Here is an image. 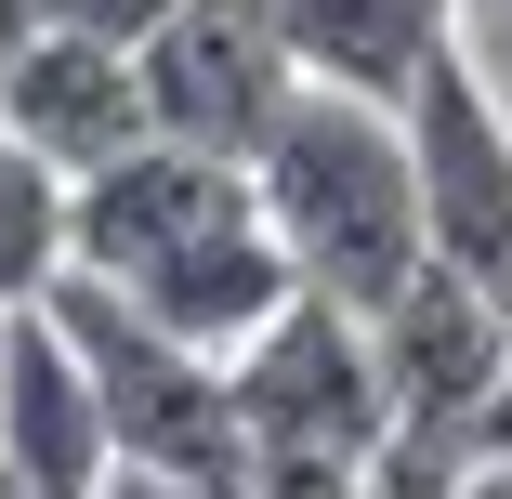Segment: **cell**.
<instances>
[{"label":"cell","instance_id":"1","mask_svg":"<svg viewBox=\"0 0 512 499\" xmlns=\"http://www.w3.org/2000/svg\"><path fill=\"white\" fill-rule=\"evenodd\" d=\"M66 276L145 303L158 329L211 342V355H237L302 289L289 250H276V224H263V197H250V158L171 145V132H145L132 158L66 184Z\"/></svg>","mask_w":512,"mask_h":499},{"label":"cell","instance_id":"2","mask_svg":"<svg viewBox=\"0 0 512 499\" xmlns=\"http://www.w3.org/2000/svg\"><path fill=\"white\" fill-rule=\"evenodd\" d=\"M250 197H263L289 276L329 289V303H355V316H381L394 289L434 263L421 250V145H407V106H381V92L302 79L289 119L250 158Z\"/></svg>","mask_w":512,"mask_h":499},{"label":"cell","instance_id":"3","mask_svg":"<svg viewBox=\"0 0 512 499\" xmlns=\"http://www.w3.org/2000/svg\"><path fill=\"white\" fill-rule=\"evenodd\" d=\"M53 316H66V342L92 355V394H106L119 460L250 499V421H237V381H224L211 342L158 329L145 303H119V289H92V276H53Z\"/></svg>","mask_w":512,"mask_h":499},{"label":"cell","instance_id":"4","mask_svg":"<svg viewBox=\"0 0 512 499\" xmlns=\"http://www.w3.org/2000/svg\"><path fill=\"white\" fill-rule=\"evenodd\" d=\"M407 145H421V250L512 316V106L486 92L473 40H447V53L421 66V92H407Z\"/></svg>","mask_w":512,"mask_h":499},{"label":"cell","instance_id":"5","mask_svg":"<svg viewBox=\"0 0 512 499\" xmlns=\"http://www.w3.org/2000/svg\"><path fill=\"white\" fill-rule=\"evenodd\" d=\"M224 381H237L250 447H342V460H368L381 421H394L381 342H368L355 303H329V289H289V303L224 355Z\"/></svg>","mask_w":512,"mask_h":499},{"label":"cell","instance_id":"6","mask_svg":"<svg viewBox=\"0 0 512 499\" xmlns=\"http://www.w3.org/2000/svg\"><path fill=\"white\" fill-rule=\"evenodd\" d=\"M132 53H145L158 132L171 145H211V158H263V132L289 119V92H302V66H289V40H276L263 0H171L158 27H132Z\"/></svg>","mask_w":512,"mask_h":499},{"label":"cell","instance_id":"7","mask_svg":"<svg viewBox=\"0 0 512 499\" xmlns=\"http://www.w3.org/2000/svg\"><path fill=\"white\" fill-rule=\"evenodd\" d=\"M0 132H27L66 184L106 171V158H132V145L158 132V106H145V53H132L119 27L40 14V27L14 40V66H0Z\"/></svg>","mask_w":512,"mask_h":499},{"label":"cell","instance_id":"8","mask_svg":"<svg viewBox=\"0 0 512 499\" xmlns=\"http://www.w3.org/2000/svg\"><path fill=\"white\" fill-rule=\"evenodd\" d=\"M0 460H14L40 499H92L119 473L106 394H92V355L66 342L53 289H40V303H0Z\"/></svg>","mask_w":512,"mask_h":499},{"label":"cell","instance_id":"9","mask_svg":"<svg viewBox=\"0 0 512 499\" xmlns=\"http://www.w3.org/2000/svg\"><path fill=\"white\" fill-rule=\"evenodd\" d=\"M276 40L302 79H329V92H381V106H407L421 92V66L460 40L473 0H263Z\"/></svg>","mask_w":512,"mask_h":499},{"label":"cell","instance_id":"10","mask_svg":"<svg viewBox=\"0 0 512 499\" xmlns=\"http://www.w3.org/2000/svg\"><path fill=\"white\" fill-rule=\"evenodd\" d=\"M66 276V171L0 132V303H40V289Z\"/></svg>","mask_w":512,"mask_h":499},{"label":"cell","instance_id":"11","mask_svg":"<svg viewBox=\"0 0 512 499\" xmlns=\"http://www.w3.org/2000/svg\"><path fill=\"white\" fill-rule=\"evenodd\" d=\"M250 499H368V460H342V447H250Z\"/></svg>","mask_w":512,"mask_h":499},{"label":"cell","instance_id":"12","mask_svg":"<svg viewBox=\"0 0 512 499\" xmlns=\"http://www.w3.org/2000/svg\"><path fill=\"white\" fill-rule=\"evenodd\" d=\"M92 499H224V486H184V473H145V460H119Z\"/></svg>","mask_w":512,"mask_h":499},{"label":"cell","instance_id":"13","mask_svg":"<svg viewBox=\"0 0 512 499\" xmlns=\"http://www.w3.org/2000/svg\"><path fill=\"white\" fill-rule=\"evenodd\" d=\"M53 14H79V27H119V40H132V27H158V14H171V0H53Z\"/></svg>","mask_w":512,"mask_h":499},{"label":"cell","instance_id":"14","mask_svg":"<svg viewBox=\"0 0 512 499\" xmlns=\"http://www.w3.org/2000/svg\"><path fill=\"white\" fill-rule=\"evenodd\" d=\"M40 14H53V0H0V66H14V40H27Z\"/></svg>","mask_w":512,"mask_h":499},{"label":"cell","instance_id":"15","mask_svg":"<svg viewBox=\"0 0 512 499\" xmlns=\"http://www.w3.org/2000/svg\"><path fill=\"white\" fill-rule=\"evenodd\" d=\"M460 499H512V460H499V473H473V486H460Z\"/></svg>","mask_w":512,"mask_h":499},{"label":"cell","instance_id":"16","mask_svg":"<svg viewBox=\"0 0 512 499\" xmlns=\"http://www.w3.org/2000/svg\"><path fill=\"white\" fill-rule=\"evenodd\" d=\"M0 499H40V486H27V473H14V460H0Z\"/></svg>","mask_w":512,"mask_h":499},{"label":"cell","instance_id":"17","mask_svg":"<svg viewBox=\"0 0 512 499\" xmlns=\"http://www.w3.org/2000/svg\"><path fill=\"white\" fill-rule=\"evenodd\" d=\"M473 14H486V0H473Z\"/></svg>","mask_w":512,"mask_h":499}]
</instances>
